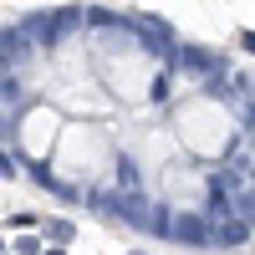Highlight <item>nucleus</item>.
I'll list each match as a JSON object with an SVG mask.
<instances>
[{
	"label": "nucleus",
	"instance_id": "3",
	"mask_svg": "<svg viewBox=\"0 0 255 255\" xmlns=\"http://www.w3.org/2000/svg\"><path fill=\"white\" fill-rule=\"evenodd\" d=\"M41 235H46L51 245H72V240H77V225H72V220H46V225H41Z\"/></svg>",
	"mask_w": 255,
	"mask_h": 255
},
{
	"label": "nucleus",
	"instance_id": "2",
	"mask_svg": "<svg viewBox=\"0 0 255 255\" xmlns=\"http://www.w3.org/2000/svg\"><path fill=\"white\" fill-rule=\"evenodd\" d=\"M168 240H179V245H209V240H215V230H204V220L184 215V220H174V235H168Z\"/></svg>",
	"mask_w": 255,
	"mask_h": 255
},
{
	"label": "nucleus",
	"instance_id": "6",
	"mask_svg": "<svg viewBox=\"0 0 255 255\" xmlns=\"http://www.w3.org/2000/svg\"><path fill=\"white\" fill-rule=\"evenodd\" d=\"M15 174H20V168H15V158L5 153V148H0V179H15Z\"/></svg>",
	"mask_w": 255,
	"mask_h": 255
},
{
	"label": "nucleus",
	"instance_id": "7",
	"mask_svg": "<svg viewBox=\"0 0 255 255\" xmlns=\"http://www.w3.org/2000/svg\"><path fill=\"white\" fill-rule=\"evenodd\" d=\"M240 204H245V215L255 220V189H245V194H240Z\"/></svg>",
	"mask_w": 255,
	"mask_h": 255
},
{
	"label": "nucleus",
	"instance_id": "1",
	"mask_svg": "<svg viewBox=\"0 0 255 255\" xmlns=\"http://www.w3.org/2000/svg\"><path fill=\"white\" fill-rule=\"evenodd\" d=\"M179 56L189 61V72H194V77H209V82H220V77H225V61H220L215 51H204V46H184Z\"/></svg>",
	"mask_w": 255,
	"mask_h": 255
},
{
	"label": "nucleus",
	"instance_id": "9",
	"mask_svg": "<svg viewBox=\"0 0 255 255\" xmlns=\"http://www.w3.org/2000/svg\"><path fill=\"white\" fill-rule=\"evenodd\" d=\"M46 255H67V250H61V245H56V250H46Z\"/></svg>",
	"mask_w": 255,
	"mask_h": 255
},
{
	"label": "nucleus",
	"instance_id": "10",
	"mask_svg": "<svg viewBox=\"0 0 255 255\" xmlns=\"http://www.w3.org/2000/svg\"><path fill=\"white\" fill-rule=\"evenodd\" d=\"M133 255H148V250H133Z\"/></svg>",
	"mask_w": 255,
	"mask_h": 255
},
{
	"label": "nucleus",
	"instance_id": "8",
	"mask_svg": "<svg viewBox=\"0 0 255 255\" xmlns=\"http://www.w3.org/2000/svg\"><path fill=\"white\" fill-rule=\"evenodd\" d=\"M240 46H245V51H255V31H240Z\"/></svg>",
	"mask_w": 255,
	"mask_h": 255
},
{
	"label": "nucleus",
	"instance_id": "4",
	"mask_svg": "<svg viewBox=\"0 0 255 255\" xmlns=\"http://www.w3.org/2000/svg\"><path fill=\"white\" fill-rule=\"evenodd\" d=\"M245 235H250L245 220H225V225L215 230V245H245Z\"/></svg>",
	"mask_w": 255,
	"mask_h": 255
},
{
	"label": "nucleus",
	"instance_id": "5",
	"mask_svg": "<svg viewBox=\"0 0 255 255\" xmlns=\"http://www.w3.org/2000/svg\"><path fill=\"white\" fill-rule=\"evenodd\" d=\"M15 255H41V240H36V235H20V240H15Z\"/></svg>",
	"mask_w": 255,
	"mask_h": 255
}]
</instances>
